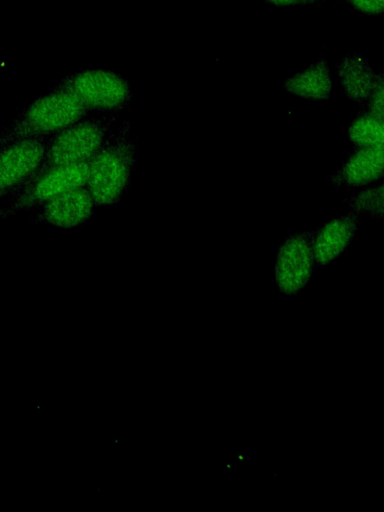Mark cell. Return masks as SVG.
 I'll return each instance as SVG.
<instances>
[{"label": "cell", "mask_w": 384, "mask_h": 512, "mask_svg": "<svg viewBox=\"0 0 384 512\" xmlns=\"http://www.w3.org/2000/svg\"><path fill=\"white\" fill-rule=\"evenodd\" d=\"M136 158L127 125L111 135L89 161L86 187L99 206L117 203L126 191Z\"/></svg>", "instance_id": "obj_1"}, {"label": "cell", "mask_w": 384, "mask_h": 512, "mask_svg": "<svg viewBox=\"0 0 384 512\" xmlns=\"http://www.w3.org/2000/svg\"><path fill=\"white\" fill-rule=\"evenodd\" d=\"M87 109L71 92L55 88L24 108L1 135V145L56 134L82 120Z\"/></svg>", "instance_id": "obj_2"}, {"label": "cell", "mask_w": 384, "mask_h": 512, "mask_svg": "<svg viewBox=\"0 0 384 512\" xmlns=\"http://www.w3.org/2000/svg\"><path fill=\"white\" fill-rule=\"evenodd\" d=\"M111 122L106 119L80 120L47 140L41 168L89 162L105 145Z\"/></svg>", "instance_id": "obj_3"}, {"label": "cell", "mask_w": 384, "mask_h": 512, "mask_svg": "<svg viewBox=\"0 0 384 512\" xmlns=\"http://www.w3.org/2000/svg\"><path fill=\"white\" fill-rule=\"evenodd\" d=\"M89 162L40 168L11 196L3 217L20 210L38 208L51 198L73 188L86 186Z\"/></svg>", "instance_id": "obj_4"}, {"label": "cell", "mask_w": 384, "mask_h": 512, "mask_svg": "<svg viewBox=\"0 0 384 512\" xmlns=\"http://www.w3.org/2000/svg\"><path fill=\"white\" fill-rule=\"evenodd\" d=\"M56 88L75 95L87 110L113 113L131 99L129 83L119 74L103 69L81 71L64 78Z\"/></svg>", "instance_id": "obj_5"}, {"label": "cell", "mask_w": 384, "mask_h": 512, "mask_svg": "<svg viewBox=\"0 0 384 512\" xmlns=\"http://www.w3.org/2000/svg\"><path fill=\"white\" fill-rule=\"evenodd\" d=\"M46 146L45 137L22 138L1 145V197L12 195L41 168Z\"/></svg>", "instance_id": "obj_6"}, {"label": "cell", "mask_w": 384, "mask_h": 512, "mask_svg": "<svg viewBox=\"0 0 384 512\" xmlns=\"http://www.w3.org/2000/svg\"><path fill=\"white\" fill-rule=\"evenodd\" d=\"M315 262L311 242L304 235L289 237L280 247L275 263V279L281 291L294 293L307 283Z\"/></svg>", "instance_id": "obj_7"}, {"label": "cell", "mask_w": 384, "mask_h": 512, "mask_svg": "<svg viewBox=\"0 0 384 512\" xmlns=\"http://www.w3.org/2000/svg\"><path fill=\"white\" fill-rule=\"evenodd\" d=\"M95 202L86 186L67 190L38 207L37 221L60 228H71L85 222Z\"/></svg>", "instance_id": "obj_8"}, {"label": "cell", "mask_w": 384, "mask_h": 512, "mask_svg": "<svg viewBox=\"0 0 384 512\" xmlns=\"http://www.w3.org/2000/svg\"><path fill=\"white\" fill-rule=\"evenodd\" d=\"M336 74L345 96L357 103L369 99L379 79L371 64L357 53L343 55L337 64Z\"/></svg>", "instance_id": "obj_9"}, {"label": "cell", "mask_w": 384, "mask_h": 512, "mask_svg": "<svg viewBox=\"0 0 384 512\" xmlns=\"http://www.w3.org/2000/svg\"><path fill=\"white\" fill-rule=\"evenodd\" d=\"M356 228L354 215L338 217L322 226L311 242L315 262L324 265L334 260L349 245Z\"/></svg>", "instance_id": "obj_10"}, {"label": "cell", "mask_w": 384, "mask_h": 512, "mask_svg": "<svg viewBox=\"0 0 384 512\" xmlns=\"http://www.w3.org/2000/svg\"><path fill=\"white\" fill-rule=\"evenodd\" d=\"M284 90L308 100L328 99L333 91V76L325 58H319L305 69L288 78Z\"/></svg>", "instance_id": "obj_11"}, {"label": "cell", "mask_w": 384, "mask_h": 512, "mask_svg": "<svg viewBox=\"0 0 384 512\" xmlns=\"http://www.w3.org/2000/svg\"><path fill=\"white\" fill-rule=\"evenodd\" d=\"M384 173V147H361L350 156L337 175L345 186L372 182Z\"/></svg>", "instance_id": "obj_12"}, {"label": "cell", "mask_w": 384, "mask_h": 512, "mask_svg": "<svg viewBox=\"0 0 384 512\" xmlns=\"http://www.w3.org/2000/svg\"><path fill=\"white\" fill-rule=\"evenodd\" d=\"M349 135L360 147H384V120L361 116L352 123Z\"/></svg>", "instance_id": "obj_13"}, {"label": "cell", "mask_w": 384, "mask_h": 512, "mask_svg": "<svg viewBox=\"0 0 384 512\" xmlns=\"http://www.w3.org/2000/svg\"><path fill=\"white\" fill-rule=\"evenodd\" d=\"M354 206L362 211L384 213V185L361 193Z\"/></svg>", "instance_id": "obj_14"}, {"label": "cell", "mask_w": 384, "mask_h": 512, "mask_svg": "<svg viewBox=\"0 0 384 512\" xmlns=\"http://www.w3.org/2000/svg\"><path fill=\"white\" fill-rule=\"evenodd\" d=\"M367 102L368 114L384 120V74H379L377 84Z\"/></svg>", "instance_id": "obj_15"}, {"label": "cell", "mask_w": 384, "mask_h": 512, "mask_svg": "<svg viewBox=\"0 0 384 512\" xmlns=\"http://www.w3.org/2000/svg\"><path fill=\"white\" fill-rule=\"evenodd\" d=\"M355 10L366 15L384 13V0H345Z\"/></svg>", "instance_id": "obj_16"}, {"label": "cell", "mask_w": 384, "mask_h": 512, "mask_svg": "<svg viewBox=\"0 0 384 512\" xmlns=\"http://www.w3.org/2000/svg\"><path fill=\"white\" fill-rule=\"evenodd\" d=\"M275 7L314 6L324 0H262Z\"/></svg>", "instance_id": "obj_17"}]
</instances>
